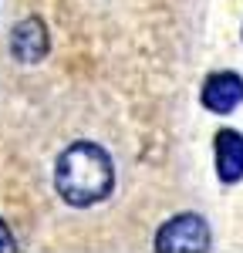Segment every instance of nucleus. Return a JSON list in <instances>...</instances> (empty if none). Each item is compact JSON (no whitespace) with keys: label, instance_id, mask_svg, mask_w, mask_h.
I'll return each mask as SVG.
<instances>
[{"label":"nucleus","instance_id":"nucleus-3","mask_svg":"<svg viewBox=\"0 0 243 253\" xmlns=\"http://www.w3.org/2000/svg\"><path fill=\"white\" fill-rule=\"evenodd\" d=\"M200 101L206 112L213 115H230L243 105V78L237 71H216L202 81V91H200Z\"/></svg>","mask_w":243,"mask_h":253},{"label":"nucleus","instance_id":"nucleus-2","mask_svg":"<svg viewBox=\"0 0 243 253\" xmlns=\"http://www.w3.org/2000/svg\"><path fill=\"white\" fill-rule=\"evenodd\" d=\"M213 243L206 219L196 213H179L169 223H162L156 233V250H169V253H206Z\"/></svg>","mask_w":243,"mask_h":253},{"label":"nucleus","instance_id":"nucleus-6","mask_svg":"<svg viewBox=\"0 0 243 253\" xmlns=\"http://www.w3.org/2000/svg\"><path fill=\"white\" fill-rule=\"evenodd\" d=\"M0 250H17V243H14V233H10V226L0 219Z\"/></svg>","mask_w":243,"mask_h":253},{"label":"nucleus","instance_id":"nucleus-5","mask_svg":"<svg viewBox=\"0 0 243 253\" xmlns=\"http://www.w3.org/2000/svg\"><path fill=\"white\" fill-rule=\"evenodd\" d=\"M213 162H216V179L233 186L243 179V132L237 128H220L213 138Z\"/></svg>","mask_w":243,"mask_h":253},{"label":"nucleus","instance_id":"nucleus-1","mask_svg":"<svg viewBox=\"0 0 243 253\" xmlns=\"http://www.w3.org/2000/svg\"><path fill=\"white\" fill-rule=\"evenodd\" d=\"M54 189L75 210L95 206L115 189V162L98 142H71L54 162Z\"/></svg>","mask_w":243,"mask_h":253},{"label":"nucleus","instance_id":"nucleus-4","mask_svg":"<svg viewBox=\"0 0 243 253\" xmlns=\"http://www.w3.org/2000/svg\"><path fill=\"white\" fill-rule=\"evenodd\" d=\"M47 51H51V34H47L40 17H24L14 24V31H10V54H14V61L38 64V61L47 58Z\"/></svg>","mask_w":243,"mask_h":253}]
</instances>
